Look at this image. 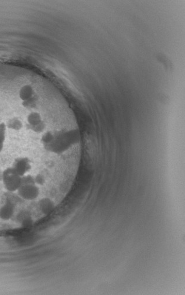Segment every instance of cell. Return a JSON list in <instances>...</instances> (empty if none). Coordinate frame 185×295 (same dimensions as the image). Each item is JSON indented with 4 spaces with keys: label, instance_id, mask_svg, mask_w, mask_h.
Listing matches in <instances>:
<instances>
[{
    "label": "cell",
    "instance_id": "1",
    "mask_svg": "<svg viewBox=\"0 0 185 295\" xmlns=\"http://www.w3.org/2000/svg\"><path fill=\"white\" fill-rule=\"evenodd\" d=\"M2 182L5 190L10 192H15L22 184V177L16 173L12 168H8L2 174Z\"/></svg>",
    "mask_w": 185,
    "mask_h": 295
},
{
    "label": "cell",
    "instance_id": "5",
    "mask_svg": "<svg viewBox=\"0 0 185 295\" xmlns=\"http://www.w3.org/2000/svg\"><path fill=\"white\" fill-rule=\"evenodd\" d=\"M14 212H15V207L13 203L10 200H7L0 208V219L7 221L12 218Z\"/></svg>",
    "mask_w": 185,
    "mask_h": 295
},
{
    "label": "cell",
    "instance_id": "8",
    "mask_svg": "<svg viewBox=\"0 0 185 295\" xmlns=\"http://www.w3.org/2000/svg\"><path fill=\"white\" fill-rule=\"evenodd\" d=\"M34 179H35V182L36 185H44L45 183V177L44 176L41 175V174L37 175Z\"/></svg>",
    "mask_w": 185,
    "mask_h": 295
},
{
    "label": "cell",
    "instance_id": "2",
    "mask_svg": "<svg viewBox=\"0 0 185 295\" xmlns=\"http://www.w3.org/2000/svg\"><path fill=\"white\" fill-rule=\"evenodd\" d=\"M17 191L21 198L29 201L38 198L40 193L39 188L35 183H22Z\"/></svg>",
    "mask_w": 185,
    "mask_h": 295
},
{
    "label": "cell",
    "instance_id": "3",
    "mask_svg": "<svg viewBox=\"0 0 185 295\" xmlns=\"http://www.w3.org/2000/svg\"><path fill=\"white\" fill-rule=\"evenodd\" d=\"M30 165L29 161L25 157H21L16 160L12 167L15 173L20 176L23 177L29 171Z\"/></svg>",
    "mask_w": 185,
    "mask_h": 295
},
{
    "label": "cell",
    "instance_id": "4",
    "mask_svg": "<svg viewBox=\"0 0 185 295\" xmlns=\"http://www.w3.org/2000/svg\"><path fill=\"white\" fill-rule=\"evenodd\" d=\"M38 206L39 210L42 214L44 215H48V214L52 213L55 209L56 202L55 200L52 199L45 197V198L39 200Z\"/></svg>",
    "mask_w": 185,
    "mask_h": 295
},
{
    "label": "cell",
    "instance_id": "7",
    "mask_svg": "<svg viewBox=\"0 0 185 295\" xmlns=\"http://www.w3.org/2000/svg\"><path fill=\"white\" fill-rule=\"evenodd\" d=\"M24 227H30L33 225V220L30 216L25 217L22 222Z\"/></svg>",
    "mask_w": 185,
    "mask_h": 295
},
{
    "label": "cell",
    "instance_id": "6",
    "mask_svg": "<svg viewBox=\"0 0 185 295\" xmlns=\"http://www.w3.org/2000/svg\"><path fill=\"white\" fill-rule=\"evenodd\" d=\"M8 120L7 122H0V153L3 150L7 130L8 129L10 130L9 126H8V121H9Z\"/></svg>",
    "mask_w": 185,
    "mask_h": 295
}]
</instances>
